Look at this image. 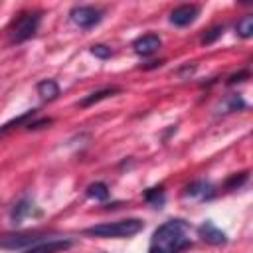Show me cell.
Listing matches in <instances>:
<instances>
[{
	"instance_id": "19",
	"label": "cell",
	"mask_w": 253,
	"mask_h": 253,
	"mask_svg": "<svg viewBox=\"0 0 253 253\" xmlns=\"http://www.w3.org/2000/svg\"><path fill=\"white\" fill-rule=\"evenodd\" d=\"M91 53H93L95 57H99V59H109V57L113 55L111 47H107V45H103V43H99V45H93V47H91Z\"/></svg>"
},
{
	"instance_id": "8",
	"label": "cell",
	"mask_w": 253,
	"mask_h": 253,
	"mask_svg": "<svg viewBox=\"0 0 253 253\" xmlns=\"http://www.w3.org/2000/svg\"><path fill=\"white\" fill-rule=\"evenodd\" d=\"M198 233L200 237L206 241V243H211V245H221L227 241V235L213 223V221H204L200 227H198Z\"/></svg>"
},
{
	"instance_id": "20",
	"label": "cell",
	"mask_w": 253,
	"mask_h": 253,
	"mask_svg": "<svg viewBox=\"0 0 253 253\" xmlns=\"http://www.w3.org/2000/svg\"><path fill=\"white\" fill-rule=\"evenodd\" d=\"M245 107H247L245 101L241 97H237V95H231L227 99V111H237V109H245Z\"/></svg>"
},
{
	"instance_id": "17",
	"label": "cell",
	"mask_w": 253,
	"mask_h": 253,
	"mask_svg": "<svg viewBox=\"0 0 253 253\" xmlns=\"http://www.w3.org/2000/svg\"><path fill=\"white\" fill-rule=\"evenodd\" d=\"M245 180H247V172H239V174H233L227 182H225V188L227 190H235V188H239L241 184H245Z\"/></svg>"
},
{
	"instance_id": "15",
	"label": "cell",
	"mask_w": 253,
	"mask_h": 253,
	"mask_svg": "<svg viewBox=\"0 0 253 253\" xmlns=\"http://www.w3.org/2000/svg\"><path fill=\"white\" fill-rule=\"evenodd\" d=\"M144 200H146L148 204H152L154 208H162V204H164V188L158 186V188L146 190V192H144Z\"/></svg>"
},
{
	"instance_id": "7",
	"label": "cell",
	"mask_w": 253,
	"mask_h": 253,
	"mask_svg": "<svg viewBox=\"0 0 253 253\" xmlns=\"http://www.w3.org/2000/svg\"><path fill=\"white\" fill-rule=\"evenodd\" d=\"M71 245L73 243L69 239H49V241H40L32 247H26L22 253H61Z\"/></svg>"
},
{
	"instance_id": "16",
	"label": "cell",
	"mask_w": 253,
	"mask_h": 253,
	"mask_svg": "<svg viewBox=\"0 0 253 253\" xmlns=\"http://www.w3.org/2000/svg\"><path fill=\"white\" fill-rule=\"evenodd\" d=\"M235 32H237L241 38H251V36H253V16H243V18L237 22Z\"/></svg>"
},
{
	"instance_id": "1",
	"label": "cell",
	"mask_w": 253,
	"mask_h": 253,
	"mask_svg": "<svg viewBox=\"0 0 253 253\" xmlns=\"http://www.w3.org/2000/svg\"><path fill=\"white\" fill-rule=\"evenodd\" d=\"M188 223L182 219H170L162 223L150 239L148 253H182L192 245L188 237Z\"/></svg>"
},
{
	"instance_id": "14",
	"label": "cell",
	"mask_w": 253,
	"mask_h": 253,
	"mask_svg": "<svg viewBox=\"0 0 253 253\" xmlns=\"http://www.w3.org/2000/svg\"><path fill=\"white\" fill-rule=\"evenodd\" d=\"M87 196H89L91 200L105 202V200L109 198V188H107V184H103V182H95V184H91V186L87 188Z\"/></svg>"
},
{
	"instance_id": "21",
	"label": "cell",
	"mask_w": 253,
	"mask_h": 253,
	"mask_svg": "<svg viewBox=\"0 0 253 253\" xmlns=\"http://www.w3.org/2000/svg\"><path fill=\"white\" fill-rule=\"evenodd\" d=\"M245 77H249V71L245 69V71H239V73H235V75H231L229 79H227V83H237V81H243Z\"/></svg>"
},
{
	"instance_id": "5",
	"label": "cell",
	"mask_w": 253,
	"mask_h": 253,
	"mask_svg": "<svg viewBox=\"0 0 253 253\" xmlns=\"http://www.w3.org/2000/svg\"><path fill=\"white\" fill-rule=\"evenodd\" d=\"M42 241V235L40 233H22V235H4L0 237V247H6V249H26V247H32L36 243Z\"/></svg>"
},
{
	"instance_id": "4",
	"label": "cell",
	"mask_w": 253,
	"mask_h": 253,
	"mask_svg": "<svg viewBox=\"0 0 253 253\" xmlns=\"http://www.w3.org/2000/svg\"><path fill=\"white\" fill-rule=\"evenodd\" d=\"M69 16H71V20H73L79 28L89 30V28H93V26H97V24L101 22L103 12L97 10V8H93V6H75V8L69 12Z\"/></svg>"
},
{
	"instance_id": "2",
	"label": "cell",
	"mask_w": 253,
	"mask_h": 253,
	"mask_svg": "<svg viewBox=\"0 0 253 253\" xmlns=\"http://www.w3.org/2000/svg\"><path fill=\"white\" fill-rule=\"evenodd\" d=\"M142 227H144V223L140 219L130 217V219H119V221L91 225L83 233L91 235V237H103V239H109V237H132L138 231H142Z\"/></svg>"
},
{
	"instance_id": "13",
	"label": "cell",
	"mask_w": 253,
	"mask_h": 253,
	"mask_svg": "<svg viewBox=\"0 0 253 253\" xmlns=\"http://www.w3.org/2000/svg\"><path fill=\"white\" fill-rule=\"evenodd\" d=\"M121 89L119 87H111V89H101V91H95V93H91L89 97H85L83 101H81V107H89V105H93V103H99L101 99H107L109 95H115V93H119Z\"/></svg>"
},
{
	"instance_id": "9",
	"label": "cell",
	"mask_w": 253,
	"mask_h": 253,
	"mask_svg": "<svg viewBox=\"0 0 253 253\" xmlns=\"http://www.w3.org/2000/svg\"><path fill=\"white\" fill-rule=\"evenodd\" d=\"M132 47H134V51L138 55H150V53H154L160 47V38L156 34H146V36L134 40Z\"/></svg>"
},
{
	"instance_id": "10",
	"label": "cell",
	"mask_w": 253,
	"mask_h": 253,
	"mask_svg": "<svg viewBox=\"0 0 253 253\" xmlns=\"http://www.w3.org/2000/svg\"><path fill=\"white\" fill-rule=\"evenodd\" d=\"M186 196L210 200V198L215 196V190H213V186H211L210 182H206V180H196V182H192V184L186 188Z\"/></svg>"
},
{
	"instance_id": "6",
	"label": "cell",
	"mask_w": 253,
	"mask_h": 253,
	"mask_svg": "<svg viewBox=\"0 0 253 253\" xmlns=\"http://www.w3.org/2000/svg\"><path fill=\"white\" fill-rule=\"evenodd\" d=\"M198 14H200V8L196 6V4H184V6H178V8H174L172 10V14H170V22L174 24V26H188V24H192L196 18H198Z\"/></svg>"
},
{
	"instance_id": "3",
	"label": "cell",
	"mask_w": 253,
	"mask_h": 253,
	"mask_svg": "<svg viewBox=\"0 0 253 253\" xmlns=\"http://www.w3.org/2000/svg\"><path fill=\"white\" fill-rule=\"evenodd\" d=\"M40 22H42V16L40 12H28V14H22L14 26L10 28V42L14 43H22L26 40H30L38 28H40Z\"/></svg>"
},
{
	"instance_id": "12",
	"label": "cell",
	"mask_w": 253,
	"mask_h": 253,
	"mask_svg": "<svg viewBox=\"0 0 253 253\" xmlns=\"http://www.w3.org/2000/svg\"><path fill=\"white\" fill-rule=\"evenodd\" d=\"M36 91H38V95H40L42 101H53V99L59 97V85H57L53 79H43V81H40L38 87H36Z\"/></svg>"
},
{
	"instance_id": "18",
	"label": "cell",
	"mask_w": 253,
	"mask_h": 253,
	"mask_svg": "<svg viewBox=\"0 0 253 253\" xmlns=\"http://www.w3.org/2000/svg\"><path fill=\"white\" fill-rule=\"evenodd\" d=\"M221 34H223V26H215V28H211V30L202 38V43H204V45H210V43H213Z\"/></svg>"
},
{
	"instance_id": "11",
	"label": "cell",
	"mask_w": 253,
	"mask_h": 253,
	"mask_svg": "<svg viewBox=\"0 0 253 253\" xmlns=\"http://www.w3.org/2000/svg\"><path fill=\"white\" fill-rule=\"evenodd\" d=\"M36 211V206H34V202L30 200V198H24V200H20L14 208H12V211H10V219L14 221V223H20L24 217H28V215H32Z\"/></svg>"
}]
</instances>
